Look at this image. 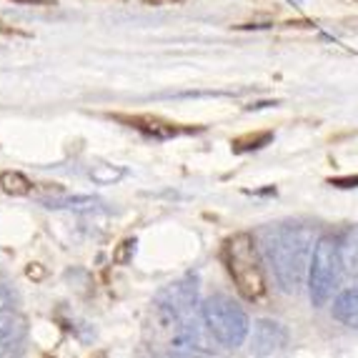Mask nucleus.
<instances>
[{
  "label": "nucleus",
  "instance_id": "nucleus-13",
  "mask_svg": "<svg viewBox=\"0 0 358 358\" xmlns=\"http://www.w3.org/2000/svg\"><path fill=\"white\" fill-rule=\"evenodd\" d=\"M48 208H90L96 206V201L90 196H76V198H53V201H45Z\"/></svg>",
  "mask_w": 358,
  "mask_h": 358
},
{
  "label": "nucleus",
  "instance_id": "nucleus-2",
  "mask_svg": "<svg viewBox=\"0 0 358 358\" xmlns=\"http://www.w3.org/2000/svg\"><path fill=\"white\" fill-rule=\"evenodd\" d=\"M221 258L226 263V271L236 291L245 301L256 303V301L266 299V293H268L266 268H263V258L251 233H233L231 238H226Z\"/></svg>",
  "mask_w": 358,
  "mask_h": 358
},
{
  "label": "nucleus",
  "instance_id": "nucleus-18",
  "mask_svg": "<svg viewBox=\"0 0 358 358\" xmlns=\"http://www.w3.org/2000/svg\"><path fill=\"white\" fill-rule=\"evenodd\" d=\"M30 3H33V0H30Z\"/></svg>",
  "mask_w": 358,
  "mask_h": 358
},
{
  "label": "nucleus",
  "instance_id": "nucleus-12",
  "mask_svg": "<svg viewBox=\"0 0 358 358\" xmlns=\"http://www.w3.org/2000/svg\"><path fill=\"white\" fill-rule=\"evenodd\" d=\"M273 138V133H256V136H243V138H236L233 141V150H238V153H243V150H251V148H261V145H266Z\"/></svg>",
  "mask_w": 358,
  "mask_h": 358
},
{
  "label": "nucleus",
  "instance_id": "nucleus-14",
  "mask_svg": "<svg viewBox=\"0 0 358 358\" xmlns=\"http://www.w3.org/2000/svg\"><path fill=\"white\" fill-rule=\"evenodd\" d=\"M331 185H338V188H353V185H358V176H351V178H331Z\"/></svg>",
  "mask_w": 358,
  "mask_h": 358
},
{
  "label": "nucleus",
  "instance_id": "nucleus-3",
  "mask_svg": "<svg viewBox=\"0 0 358 358\" xmlns=\"http://www.w3.org/2000/svg\"><path fill=\"white\" fill-rule=\"evenodd\" d=\"M201 318L210 338L223 348H241L251 338L253 323L248 310L226 293H213L201 303Z\"/></svg>",
  "mask_w": 358,
  "mask_h": 358
},
{
  "label": "nucleus",
  "instance_id": "nucleus-11",
  "mask_svg": "<svg viewBox=\"0 0 358 358\" xmlns=\"http://www.w3.org/2000/svg\"><path fill=\"white\" fill-rule=\"evenodd\" d=\"M126 176V171L123 168H113V166H96L93 171H90V178H93V183H98V185H113V183H118L120 178Z\"/></svg>",
  "mask_w": 358,
  "mask_h": 358
},
{
  "label": "nucleus",
  "instance_id": "nucleus-8",
  "mask_svg": "<svg viewBox=\"0 0 358 358\" xmlns=\"http://www.w3.org/2000/svg\"><path fill=\"white\" fill-rule=\"evenodd\" d=\"M341 248V263H343V273L358 278V228L346 233V238L338 243Z\"/></svg>",
  "mask_w": 358,
  "mask_h": 358
},
{
  "label": "nucleus",
  "instance_id": "nucleus-9",
  "mask_svg": "<svg viewBox=\"0 0 358 358\" xmlns=\"http://www.w3.org/2000/svg\"><path fill=\"white\" fill-rule=\"evenodd\" d=\"M0 188L8 196H30L33 193V180L20 171H3L0 173Z\"/></svg>",
  "mask_w": 358,
  "mask_h": 358
},
{
  "label": "nucleus",
  "instance_id": "nucleus-17",
  "mask_svg": "<svg viewBox=\"0 0 358 358\" xmlns=\"http://www.w3.org/2000/svg\"><path fill=\"white\" fill-rule=\"evenodd\" d=\"M168 358H210V356L198 353V351H180V353H173V356H168Z\"/></svg>",
  "mask_w": 358,
  "mask_h": 358
},
{
  "label": "nucleus",
  "instance_id": "nucleus-6",
  "mask_svg": "<svg viewBox=\"0 0 358 358\" xmlns=\"http://www.w3.org/2000/svg\"><path fill=\"white\" fill-rule=\"evenodd\" d=\"M286 343H288V329L281 321L258 318V321L253 323V336H251L253 356H258V358L271 356V353L281 351Z\"/></svg>",
  "mask_w": 358,
  "mask_h": 358
},
{
  "label": "nucleus",
  "instance_id": "nucleus-7",
  "mask_svg": "<svg viewBox=\"0 0 358 358\" xmlns=\"http://www.w3.org/2000/svg\"><path fill=\"white\" fill-rule=\"evenodd\" d=\"M331 316L341 326L358 331V286L343 288L341 293H336L334 306H331Z\"/></svg>",
  "mask_w": 358,
  "mask_h": 358
},
{
  "label": "nucleus",
  "instance_id": "nucleus-5",
  "mask_svg": "<svg viewBox=\"0 0 358 358\" xmlns=\"http://www.w3.org/2000/svg\"><path fill=\"white\" fill-rule=\"evenodd\" d=\"M155 313L173 326V331L178 329L185 318L193 316V310L198 306V275H185L178 281L168 283L158 296H155Z\"/></svg>",
  "mask_w": 358,
  "mask_h": 358
},
{
  "label": "nucleus",
  "instance_id": "nucleus-4",
  "mask_svg": "<svg viewBox=\"0 0 358 358\" xmlns=\"http://www.w3.org/2000/svg\"><path fill=\"white\" fill-rule=\"evenodd\" d=\"M341 275H343V263H341L338 241L323 236L313 245L308 266V296L313 308H323L334 301Z\"/></svg>",
  "mask_w": 358,
  "mask_h": 358
},
{
  "label": "nucleus",
  "instance_id": "nucleus-16",
  "mask_svg": "<svg viewBox=\"0 0 358 358\" xmlns=\"http://www.w3.org/2000/svg\"><path fill=\"white\" fill-rule=\"evenodd\" d=\"M133 245H136V241H123V243H120V248H123V251H128V248H133ZM115 261L128 263V256H120V251H118V253H115Z\"/></svg>",
  "mask_w": 358,
  "mask_h": 358
},
{
  "label": "nucleus",
  "instance_id": "nucleus-15",
  "mask_svg": "<svg viewBox=\"0 0 358 358\" xmlns=\"http://www.w3.org/2000/svg\"><path fill=\"white\" fill-rule=\"evenodd\" d=\"M10 306V291L3 281H0V310H6Z\"/></svg>",
  "mask_w": 358,
  "mask_h": 358
},
{
  "label": "nucleus",
  "instance_id": "nucleus-1",
  "mask_svg": "<svg viewBox=\"0 0 358 358\" xmlns=\"http://www.w3.org/2000/svg\"><path fill=\"white\" fill-rule=\"evenodd\" d=\"M310 253L313 241L301 228H278L263 241V256L283 293H299L308 281Z\"/></svg>",
  "mask_w": 358,
  "mask_h": 358
},
{
  "label": "nucleus",
  "instance_id": "nucleus-10",
  "mask_svg": "<svg viewBox=\"0 0 358 358\" xmlns=\"http://www.w3.org/2000/svg\"><path fill=\"white\" fill-rule=\"evenodd\" d=\"M128 123H131L133 128H138V131H145V133H150V136H155V138H168V136H176V133H180L176 126H171V123H163V120H158V118H150V115H145V118H128Z\"/></svg>",
  "mask_w": 358,
  "mask_h": 358
}]
</instances>
